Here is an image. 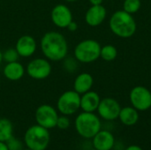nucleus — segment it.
I'll return each mask as SVG.
<instances>
[{"label":"nucleus","mask_w":151,"mask_h":150,"mask_svg":"<svg viewBox=\"0 0 151 150\" xmlns=\"http://www.w3.org/2000/svg\"><path fill=\"white\" fill-rule=\"evenodd\" d=\"M40 48L42 55L50 61H62L68 54V42L59 32L49 31L45 33L41 41Z\"/></svg>","instance_id":"obj_1"},{"label":"nucleus","mask_w":151,"mask_h":150,"mask_svg":"<svg viewBox=\"0 0 151 150\" xmlns=\"http://www.w3.org/2000/svg\"><path fill=\"white\" fill-rule=\"evenodd\" d=\"M109 27L116 36L123 39L132 37L137 29V24L133 15L124 10L117 11L111 16Z\"/></svg>","instance_id":"obj_2"},{"label":"nucleus","mask_w":151,"mask_h":150,"mask_svg":"<svg viewBox=\"0 0 151 150\" xmlns=\"http://www.w3.org/2000/svg\"><path fill=\"white\" fill-rule=\"evenodd\" d=\"M74 127L77 133L83 139H92L102 129L101 118L95 112L82 111L76 117Z\"/></svg>","instance_id":"obj_3"},{"label":"nucleus","mask_w":151,"mask_h":150,"mask_svg":"<svg viewBox=\"0 0 151 150\" xmlns=\"http://www.w3.org/2000/svg\"><path fill=\"white\" fill-rule=\"evenodd\" d=\"M50 134L48 129L34 125L28 127L24 134V144L32 150H46L50 145Z\"/></svg>","instance_id":"obj_4"},{"label":"nucleus","mask_w":151,"mask_h":150,"mask_svg":"<svg viewBox=\"0 0 151 150\" xmlns=\"http://www.w3.org/2000/svg\"><path fill=\"white\" fill-rule=\"evenodd\" d=\"M102 46L94 39H86L80 42L74 48L73 57L82 64H89L100 57Z\"/></svg>","instance_id":"obj_5"},{"label":"nucleus","mask_w":151,"mask_h":150,"mask_svg":"<svg viewBox=\"0 0 151 150\" xmlns=\"http://www.w3.org/2000/svg\"><path fill=\"white\" fill-rule=\"evenodd\" d=\"M81 109V95L74 90H67L60 95L57 101V110L65 116H72Z\"/></svg>","instance_id":"obj_6"},{"label":"nucleus","mask_w":151,"mask_h":150,"mask_svg":"<svg viewBox=\"0 0 151 150\" xmlns=\"http://www.w3.org/2000/svg\"><path fill=\"white\" fill-rule=\"evenodd\" d=\"M51 65L50 60L45 57H35L28 62L26 67L27 75L35 80H42L47 79L51 73Z\"/></svg>","instance_id":"obj_7"},{"label":"nucleus","mask_w":151,"mask_h":150,"mask_svg":"<svg viewBox=\"0 0 151 150\" xmlns=\"http://www.w3.org/2000/svg\"><path fill=\"white\" fill-rule=\"evenodd\" d=\"M36 124L50 130L55 128L58 118V110L50 104L40 105L35 113Z\"/></svg>","instance_id":"obj_8"},{"label":"nucleus","mask_w":151,"mask_h":150,"mask_svg":"<svg viewBox=\"0 0 151 150\" xmlns=\"http://www.w3.org/2000/svg\"><path fill=\"white\" fill-rule=\"evenodd\" d=\"M129 100L138 111H146L151 108V91L144 86H135L130 91Z\"/></svg>","instance_id":"obj_9"},{"label":"nucleus","mask_w":151,"mask_h":150,"mask_svg":"<svg viewBox=\"0 0 151 150\" xmlns=\"http://www.w3.org/2000/svg\"><path fill=\"white\" fill-rule=\"evenodd\" d=\"M121 110L119 103L112 97H105L101 99L96 110L100 118L105 121H114L119 118Z\"/></svg>","instance_id":"obj_10"},{"label":"nucleus","mask_w":151,"mask_h":150,"mask_svg":"<svg viewBox=\"0 0 151 150\" xmlns=\"http://www.w3.org/2000/svg\"><path fill=\"white\" fill-rule=\"evenodd\" d=\"M50 19L52 23L59 28H66L73 20L71 9L65 4H58L52 8Z\"/></svg>","instance_id":"obj_11"},{"label":"nucleus","mask_w":151,"mask_h":150,"mask_svg":"<svg viewBox=\"0 0 151 150\" xmlns=\"http://www.w3.org/2000/svg\"><path fill=\"white\" fill-rule=\"evenodd\" d=\"M15 49L20 57H30L36 51L37 42L32 35L24 34L17 40Z\"/></svg>","instance_id":"obj_12"},{"label":"nucleus","mask_w":151,"mask_h":150,"mask_svg":"<svg viewBox=\"0 0 151 150\" xmlns=\"http://www.w3.org/2000/svg\"><path fill=\"white\" fill-rule=\"evenodd\" d=\"M115 137L109 130H100L93 138L92 145L98 150H111L115 147Z\"/></svg>","instance_id":"obj_13"},{"label":"nucleus","mask_w":151,"mask_h":150,"mask_svg":"<svg viewBox=\"0 0 151 150\" xmlns=\"http://www.w3.org/2000/svg\"><path fill=\"white\" fill-rule=\"evenodd\" d=\"M107 16V11L103 4L99 5H91L85 13V21L86 23L92 27L100 26Z\"/></svg>","instance_id":"obj_14"},{"label":"nucleus","mask_w":151,"mask_h":150,"mask_svg":"<svg viewBox=\"0 0 151 150\" xmlns=\"http://www.w3.org/2000/svg\"><path fill=\"white\" fill-rule=\"evenodd\" d=\"M100 101V95L96 92L89 90L81 95V109L82 111L95 112L98 108Z\"/></svg>","instance_id":"obj_15"},{"label":"nucleus","mask_w":151,"mask_h":150,"mask_svg":"<svg viewBox=\"0 0 151 150\" xmlns=\"http://www.w3.org/2000/svg\"><path fill=\"white\" fill-rule=\"evenodd\" d=\"M26 73V68L19 62L6 63L3 69V74L8 80L18 81L23 78Z\"/></svg>","instance_id":"obj_16"},{"label":"nucleus","mask_w":151,"mask_h":150,"mask_svg":"<svg viewBox=\"0 0 151 150\" xmlns=\"http://www.w3.org/2000/svg\"><path fill=\"white\" fill-rule=\"evenodd\" d=\"M94 85V78L88 72H81L76 76L73 81V90L82 95L91 90Z\"/></svg>","instance_id":"obj_17"},{"label":"nucleus","mask_w":151,"mask_h":150,"mask_svg":"<svg viewBox=\"0 0 151 150\" xmlns=\"http://www.w3.org/2000/svg\"><path fill=\"white\" fill-rule=\"evenodd\" d=\"M139 111L133 106H126L121 108L119 119V121L127 126H133L139 121Z\"/></svg>","instance_id":"obj_18"},{"label":"nucleus","mask_w":151,"mask_h":150,"mask_svg":"<svg viewBox=\"0 0 151 150\" xmlns=\"http://www.w3.org/2000/svg\"><path fill=\"white\" fill-rule=\"evenodd\" d=\"M12 136H13L12 123L5 118H0V141L6 142Z\"/></svg>","instance_id":"obj_19"},{"label":"nucleus","mask_w":151,"mask_h":150,"mask_svg":"<svg viewBox=\"0 0 151 150\" xmlns=\"http://www.w3.org/2000/svg\"><path fill=\"white\" fill-rule=\"evenodd\" d=\"M117 56H118V50L115 46L107 44L101 48L100 57L103 60L106 62H111L115 60L117 58Z\"/></svg>","instance_id":"obj_20"},{"label":"nucleus","mask_w":151,"mask_h":150,"mask_svg":"<svg viewBox=\"0 0 151 150\" xmlns=\"http://www.w3.org/2000/svg\"><path fill=\"white\" fill-rule=\"evenodd\" d=\"M63 68L68 73L75 72L79 68V61L74 57L66 56L63 60Z\"/></svg>","instance_id":"obj_21"},{"label":"nucleus","mask_w":151,"mask_h":150,"mask_svg":"<svg viewBox=\"0 0 151 150\" xmlns=\"http://www.w3.org/2000/svg\"><path fill=\"white\" fill-rule=\"evenodd\" d=\"M142 6L141 0H125L123 3V10L130 14L136 13Z\"/></svg>","instance_id":"obj_22"},{"label":"nucleus","mask_w":151,"mask_h":150,"mask_svg":"<svg viewBox=\"0 0 151 150\" xmlns=\"http://www.w3.org/2000/svg\"><path fill=\"white\" fill-rule=\"evenodd\" d=\"M2 56H3V61H4L5 63L16 62L20 57L15 48H9L5 50L4 52H2Z\"/></svg>","instance_id":"obj_23"},{"label":"nucleus","mask_w":151,"mask_h":150,"mask_svg":"<svg viewBox=\"0 0 151 150\" xmlns=\"http://www.w3.org/2000/svg\"><path fill=\"white\" fill-rule=\"evenodd\" d=\"M6 146L8 150H23L24 149V144L21 141H19L18 138H15L12 136L6 142Z\"/></svg>","instance_id":"obj_24"},{"label":"nucleus","mask_w":151,"mask_h":150,"mask_svg":"<svg viewBox=\"0 0 151 150\" xmlns=\"http://www.w3.org/2000/svg\"><path fill=\"white\" fill-rule=\"evenodd\" d=\"M70 125H71V120L68 118V116L65 115L58 116L56 127H58L60 130H66L70 127Z\"/></svg>","instance_id":"obj_25"},{"label":"nucleus","mask_w":151,"mask_h":150,"mask_svg":"<svg viewBox=\"0 0 151 150\" xmlns=\"http://www.w3.org/2000/svg\"><path fill=\"white\" fill-rule=\"evenodd\" d=\"M69 31H71V32H75L77 29H78V24L75 22V21H72L68 26H67V27H66Z\"/></svg>","instance_id":"obj_26"},{"label":"nucleus","mask_w":151,"mask_h":150,"mask_svg":"<svg viewBox=\"0 0 151 150\" xmlns=\"http://www.w3.org/2000/svg\"><path fill=\"white\" fill-rule=\"evenodd\" d=\"M124 150H143L142 148H141L140 146L138 145H130V146H127Z\"/></svg>","instance_id":"obj_27"},{"label":"nucleus","mask_w":151,"mask_h":150,"mask_svg":"<svg viewBox=\"0 0 151 150\" xmlns=\"http://www.w3.org/2000/svg\"><path fill=\"white\" fill-rule=\"evenodd\" d=\"M91 5H99L102 4L104 0H88Z\"/></svg>","instance_id":"obj_28"},{"label":"nucleus","mask_w":151,"mask_h":150,"mask_svg":"<svg viewBox=\"0 0 151 150\" xmlns=\"http://www.w3.org/2000/svg\"><path fill=\"white\" fill-rule=\"evenodd\" d=\"M0 150H8V148H7L5 142L0 141Z\"/></svg>","instance_id":"obj_29"},{"label":"nucleus","mask_w":151,"mask_h":150,"mask_svg":"<svg viewBox=\"0 0 151 150\" xmlns=\"http://www.w3.org/2000/svg\"><path fill=\"white\" fill-rule=\"evenodd\" d=\"M2 62H3V56H2V51L0 50V65L2 64Z\"/></svg>","instance_id":"obj_30"},{"label":"nucleus","mask_w":151,"mask_h":150,"mask_svg":"<svg viewBox=\"0 0 151 150\" xmlns=\"http://www.w3.org/2000/svg\"><path fill=\"white\" fill-rule=\"evenodd\" d=\"M64 1L68 2V3H72V2H75V1H77V0H64Z\"/></svg>","instance_id":"obj_31"},{"label":"nucleus","mask_w":151,"mask_h":150,"mask_svg":"<svg viewBox=\"0 0 151 150\" xmlns=\"http://www.w3.org/2000/svg\"><path fill=\"white\" fill-rule=\"evenodd\" d=\"M23 150H32V149H27H27H23Z\"/></svg>","instance_id":"obj_32"},{"label":"nucleus","mask_w":151,"mask_h":150,"mask_svg":"<svg viewBox=\"0 0 151 150\" xmlns=\"http://www.w3.org/2000/svg\"><path fill=\"white\" fill-rule=\"evenodd\" d=\"M90 150H98V149H90Z\"/></svg>","instance_id":"obj_33"}]
</instances>
